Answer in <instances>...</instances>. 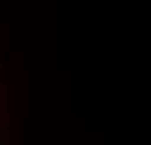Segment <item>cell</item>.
Wrapping results in <instances>:
<instances>
[{
	"label": "cell",
	"instance_id": "6da1fadb",
	"mask_svg": "<svg viewBox=\"0 0 151 145\" xmlns=\"http://www.w3.org/2000/svg\"><path fill=\"white\" fill-rule=\"evenodd\" d=\"M6 137L2 131V65H0V145H4Z\"/></svg>",
	"mask_w": 151,
	"mask_h": 145
}]
</instances>
